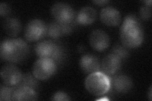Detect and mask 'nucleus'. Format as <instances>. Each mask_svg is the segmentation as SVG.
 <instances>
[{
	"instance_id": "f257e3e1",
	"label": "nucleus",
	"mask_w": 152,
	"mask_h": 101,
	"mask_svg": "<svg viewBox=\"0 0 152 101\" xmlns=\"http://www.w3.org/2000/svg\"><path fill=\"white\" fill-rule=\"evenodd\" d=\"M122 44L128 49H134L141 45L144 40V31L140 20L134 15H127L120 28Z\"/></svg>"
},
{
	"instance_id": "f03ea898",
	"label": "nucleus",
	"mask_w": 152,
	"mask_h": 101,
	"mask_svg": "<svg viewBox=\"0 0 152 101\" xmlns=\"http://www.w3.org/2000/svg\"><path fill=\"white\" fill-rule=\"evenodd\" d=\"M30 54L28 45L22 39H6L0 46L1 59L12 64H20L25 61Z\"/></svg>"
},
{
	"instance_id": "7ed1b4c3",
	"label": "nucleus",
	"mask_w": 152,
	"mask_h": 101,
	"mask_svg": "<svg viewBox=\"0 0 152 101\" xmlns=\"http://www.w3.org/2000/svg\"><path fill=\"white\" fill-rule=\"evenodd\" d=\"M88 92L95 96H102L111 89L110 76L102 71L90 73L84 81Z\"/></svg>"
},
{
	"instance_id": "20e7f679",
	"label": "nucleus",
	"mask_w": 152,
	"mask_h": 101,
	"mask_svg": "<svg viewBox=\"0 0 152 101\" xmlns=\"http://www.w3.org/2000/svg\"><path fill=\"white\" fill-rule=\"evenodd\" d=\"M57 70L56 62L50 58H39L32 67V75L38 80H46L54 75Z\"/></svg>"
},
{
	"instance_id": "39448f33",
	"label": "nucleus",
	"mask_w": 152,
	"mask_h": 101,
	"mask_svg": "<svg viewBox=\"0 0 152 101\" xmlns=\"http://www.w3.org/2000/svg\"><path fill=\"white\" fill-rule=\"evenodd\" d=\"M51 13L55 20L63 24H71L74 20L75 12L69 4L58 2L51 8Z\"/></svg>"
},
{
	"instance_id": "423d86ee",
	"label": "nucleus",
	"mask_w": 152,
	"mask_h": 101,
	"mask_svg": "<svg viewBox=\"0 0 152 101\" xmlns=\"http://www.w3.org/2000/svg\"><path fill=\"white\" fill-rule=\"evenodd\" d=\"M47 25L40 19L28 22L24 30V37L28 42H36L46 36Z\"/></svg>"
},
{
	"instance_id": "0eeeda50",
	"label": "nucleus",
	"mask_w": 152,
	"mask_h": 101,
	"mask_svg": "<svg viewBox=\"0 0 152 101\" xmlns=\"http://www.w3.org/2000/svg\"><path fill=\"white\" fill-rule=\"evenodd\" d=\"M23 75L20 70L12 63L4 65L1 70V78L4 84L10 86H17L22 80Z\"/></svg>"
},
{
	"instance_id": "6e6552de",
	"label": "nucleus",
	"mask_w": 152,
	"mask_h": 101,
	"mask_svg": "<svg viewBox=\"0 0 152 101\" xmlns=\"http://www.w3.org/2000/svg\"><path fill=\"white\" fill-rule=\"evenodd\" d=\"M90 46L93 49L98 52L105 51L110 46V38L107 33L101 30H94L89 37Z\"/></svg>"
},
{
	"instance_id": "1a4fd4ad",
	"label": "nucleus",
	"mask_w": 152,
	"mask_h": 101,
	"mask_svg": "<svg viewBox=\"0 0 152 101\" xmlns=\"http://www.w3.org/2000/svg\"><path fill=\"white\" fill-rule=\"evenodd\" d=\"M100 20L103 23L108 27H117L121 23V14L117 9L112 7L103 8L99 14Z\"/></svg>"
},
{
	"instance_id": "9d476101",
	"label": "nucleus",
	"mask_w": 152,
	"mask_h": 101,
	"mask_svg": "<svg viewBox=\"0 0 152 101\" xmlns=\"http://www.w3.org/2000/svg\"><path fill=\"white\" fill-rule=\"evenodd\" d=\"M122 65V60L115 54L110 53L104 56L101 62L103 73L111 76L119 70Z\"/></svg>"
},
{
	"instance_id": "9b49d317",
	"label": "nucleus",
	"mask_w": 152,
	"mask_h": 101,
	"mask_svg": "<svg viewBox=\"0 0 152 101\" xmlns=\"http://www.w3.org/2000/svg\"><path fill=\"white\" fill-rule=\"evenodd\" d=\"M79 66L84 73L90 74L100 71L101 62L98 57L92 54H86L80 58Z\"/></svg>"
},
{
	"instance_id": "f8f14e48",
	"label": "nucleus",
	"mask_w": 152,
	"mask_h": 101,
	"mask_svg": "<svg viewBox=\"0 0 152 101\" xmlns=\"http://www.w3.org/2000/svg\"><path fill=\"white\" fill-rule=\"evenodd\" d=\"M72 31L70 24H63L58 22H52L47 25L46 36L53 39H58L64 36L68 35Z\"/></svg>"
},
{
	"instance_id": "ddd939ff",
	"label": "nucleus",
	"mask_w": 152,
	"mask_h": 101,
	"mask_svg": "<svg viewBox=\"0 0 152 101\" xmlns=\"http://www.w3.org/2000/svg\"><path fill=\"white\" fill-rule=\"evenodd\" d=\"M57 42L51 40L38 42L35 45L34 51L39 58H51L56 49Z\"/></svg>"
},
{
	"instance_id": "4468645a",
	"label": "nucleus",
	"mask_w": 152,
	"mask_h": 101,
	"mask_svg": "<svg viewBox=\"0 0 152 101\" xmlns=\"http://www.w3.org/2000/svg\"><path fill=\"white\" fill-rule=\"evenodd\" d=\"M111 86L118 93H127L132 88V81L124 74H118L110 78Z\"/></svg>"
},
{
	"instance_id": "2eb2a0df",
	"label": "nucleus",
	"mask_w": 152,
	"mask_h": 101,
	"mask_svg": "<svg viewBox=\"0 0 152 101\" xmlns=\"http://www.w3.org/2000/svg\"><path fill=\"white\" fill-rule=\"evenodd\" d=\"M38 96L36 90L26 86H15L12 95V100H36Z\"/></svg>"
},
{
	"instance_id": "dca6fc26",
	"label": "nucleus",
	"mask_w": 152,
	"mask_h": 101,
	"mask_svg": "<svg viewBox=\"0 0 152 101\" xmlns=\"http://www.w3.org/2000/svg\"><path fill=\"white\" fill-rule=\"evenodd\" d=\"M96 9L91 7H84L78 12L76 17V22L80 25H89L96 20Z\"/></svg>"
},
{
	"instance_id": "f3484780",
	"label": "nucleus",
	"mask_w": 152,
	"mask_h": 101,
	"mask_svg": "<svg viewBox=\"0 0 152 101\" xmlns=\"http://www.w3.org/2000/svg\"><path fill=\"white\" fill-rule=\"evenodd\" d=\"M3 30L11 37H15L22 31V23L17 18L8 17L4 19L2 23Z\"/></svg>"
},
{
	"instance_id": "a211bd4d",
	"label": "nucleus",
	"mask_w": 152,
	"mask_h": 101,
	"mask_svg": "<svg viewBox=\"0 0 152 101\" xmlns=\"http://www.w3.org/2000/svg\"><path fill=\"white\" fill-rule=\"evenodd\" d=\"M37 80V79H36L33 75H32L30 73H26L23 75L22 80L18 85L28 86V87L36 90L38 88V82Z\"/></svg>"
},
{
	"instance_id": "6ab92c4d",
	"label": "nucleus",
	"mask_w": 152,
	"mask_h": 101,
	"mask_svg": "<svg viewBox=\"0 0 152 101\" xmlns=\"http://www.w3.org/2000/svg\"><path fill=\"white\" fill-rule=\"evenodd\" d=\"M15 86L1 85L0 88V100H12V95Z\"/></svg>"
},
{
	"instance_id": "aec40b11",
	"label": "nucleus",
	"mask_w": 152,
	"mask_h": 101,
	"mask_svg": "<svg viewBox=\"0 0 152 101\" xmlns=\"http://www.w3.org/2000/svg\"><path fill=\"white\" fill-rule=\"evenodd\" d=\"M65 57V51L63 46H61L59 43H57L56 49L53 56L51 57V60H53L56 64H61L64 61Z\"/></svg>"
},
{
	"instance_id": "412c9836",
	"label": "nucleus",
	"mask_w": 152,
	"mask_h": 101,
	"mask_svg": "<svg viewBox=\"0 0 152 101\" xmlns=\"http://www.w3.org/2000/svg\"><path fill=\"white\" fill-rule=\"evenodd\" d=\"M111 53L115 54L118 57H120L122 60L127 58L129 56V52L127 50V48L122 44L121 45L119 44H117L113 46Z\"/></svg>"
},
{
	"instance_id": "4be33fe9",
	"label": "nucleus",
	"mask_w": 152,
	"mask_h": 101,
	"mask_svg": "<svg viewBox=\"0 0 152 101\" xmlns=\"http://www.w3.org/2000/svg\"><path fill=\"white\" fill-rule=\"evenodd\" d=\"M140 16L142 20H148L151 16V7L146 5L141 7L140 9Z\"/></svg>"
},
{
	"instance_id": "5701e85b",
	"label": "nucleus",
	"mask_w": 152,
	"mask_h": 101,
	"mask_svg": "<svg viewBox=\"0 0 152 101\" xmlns=\"http://www.w3.org/2000/svg\"><path fill=\"white\" fill-rule=\"evenodd\" d=\"M51 100H57V101H68L70 100L69 96L66 93L59 91L56 92L51 99Z\"/></svg>"
},
{
	"instance_id": "b1692460",
	"label": "nucleus",
	"mask_w": 152,
	"mask_h": 101,
	"mask_svg": "<svg viewBox=\"0 0 152 101\" xmlns=\"http://www.w3.org/2000/svg\"><path fill=\"white\" fill-rule=\"evenodd\" d=\"M11 12V8L8 4L1 3L0 4V15L2 17H7Z\"/></svg>"
},
{
	"instance_id": "393cba45",
	"label": "nucleus",
	"mask_w": 152,
	"mask_h": 101,
	"mask_svg": "<svg viewBox=\"0 0 152 101\" xmlns=\"http://www.w3.org/2000/svg\"><path fill=\"white\" fill-rule=\"evenodd\" d=\"M109 1H108V0H98V1H93V3H94L95 4H97V5L98 6H104L105 5V4H107V3H108Z\"/></svg>"
},
{
	"instance_id": "a878e982",
	"label": "nucleus",
	"mask_w": 152,
	"mask_h": 101,
	"mask_svg": "<svg viewBox=\"0 0 152 101\" xmlns=\"http://www.w3.org/2000/svg\"><path fill=\"white\" fill-rule=\"evenodd\" d=\"M143 3H145V5L146 6L151 7V3H152V1H151V0H148V1H143Z\"/></svg>"
},
{
	"instance_id": "bb28decb",
	"label": "nucleus",
	"mask_w": 152,
	"mask_h": 101,
	"mask_svg": "<svg viewBox=\"0 0 152 101\" xmlns=\"http://www.w3.org/2000/svg\"><path fill=\"white\" fill-rule=\"evenodd\" d=\"M151 89H152V88H151V86L150 87L149 92H148V99H149L150 100H152V95H151L152 91H151Z\"/></svg>"
}]
</instances>
